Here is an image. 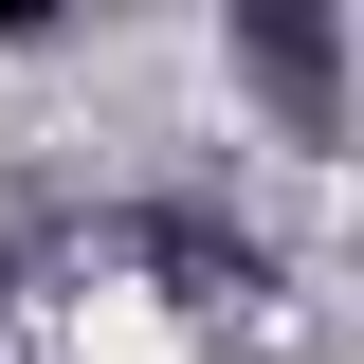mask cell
Returning <instances> with one entry per match:
<instances>
[{"mask_svg": "<svg viewBox=\"0 0 364 364\" xmlns=\"http://www.w3.org/2000/svg\"><path fill=\"white\" fill-rule=\"evenodd\" d=\"M0 291H18V237H0Z\"/></svg>", "mask_w": 364, "mask_h": 364, "instance_id": "cell-3", "label": "cell"}, {"mask_svg": "<svg viewBox=\"0 0 364 364\" xmlns=\"http://www.w3.org/2000/svg\"><path fill=\"white\" fill-rule=\"evenodd\" d=\"M128 255L164 273L182 310H255V291H273V255H255V237L219 219V200H146V219H128Z\"/></svg>", "mask_w": 364, "mask_h": 364, "instance_id": "cell-2", "label": "cell"}, {"mask_svg": "<svg viewBox=\"0 0 364 364\" xmlns=\"http://www.w3.org/2000/svg\"><path fill=\"white\" fill-rule=\"evenodd\" d=\"M237 73L291 146H346V37H328L310 0H237Z\"/></svg>", "mask_w": 364, "mask_h": 364, "instance_id": "cell-1", "label": "cell"}]
</instances>
